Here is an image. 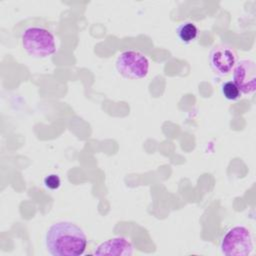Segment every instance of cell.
<instances>
[{
	"label": "cell",
	"instance_id": "cell-1",
	"mask_svg": "<svg viewBox=\"0 0 256 256\" xmlns=\"http://www.w3.org/2000/svg\"><path fill=\"white\" fill-rule=\"evenodd\" d=\"M45 245L52 256H80L87 247V237L75 223L60 221L47 229Z\"/></svg>",
	"mask_w": 256,
	"mask_h": 256
},
{
	"label": "cell",
	"instance_id": "cell-2",
	"mask_svg": "<svg viewBox=\"0 0 256 256\" xmlns=\"http://www.w3.org/2000/svg\"><path fill=\"white\" fill-rule=\"evenodd\" d=\"M25 52L36 58H45L56 52V39L51 31L40 26L27 27L21 35Z\"/></svg>",
	"mask_w": 256,
	"mask_h": 256
},
{
	"label": "cell",
	"instance_id": "cell-3",
	"mask_svg": "<svg viewBox=\"0 0 256 256\" xmlns=\"http://www.w3.org/2000/svg\"><path fill=\"white\" fill-rule=\"evenodd\" d=\"M253 248L252 233L243 225L231 227L220 242L221 252L226 256H247L252 253Z\"/></svg>",
	"mask_w": 256,
	"mask_h": 256
},
{
	"label": "cell",
	"instance_id": "cell-4",
	"mask_svg": "<svg viewBox=\"0 0 256 256\" xmlns=\"http://www.w3.org/2000/svg\"><path fill=\"white\" fill-rule=\"evenodd\" d=\"M115 64L119 74L131 80L144 78L149 72V60L138 50L129 49L121 52Z\"/></svg>",
	"mask_w": 256,
	"mask_h": 256
},
{
	"label": "cell",
	"instance_id": "cell-5",
	"mask_svg": "<svg viewBox=\"0 0 256 256\" xmlns=\"http://www.w3.org/2000/svg\"><path fill=\"white\" fill-rule=\"evenodd\" d=\"M233 82L243 94L256 90V64L251 59H240L233 68Z\"/></svg>",
	"mask_w": 256,
	"mask_h": 256
},
{
	"label": "cell",
	"instance_id": "cell-6",
	"mask_svg": "<svg viewBox=\"0 0 256 256\" xmlns=\"http://www.w3.org/2000/svg\"><path fill=\"white\" fill-rule=\"evenodd\" d=\"M237 61L236 50L227 44L216 45L209 54V62L212 69L222 76L232 72Z\"/></svg>",
	"mask_w": 256,
	"mask_h": 256
},
{
	"label": "cell",
	"instance_id": "cell-7",
	"mask_svg": "<svg viewBox=\"0 0 256 256\" xmlns=\"http://www.w3.org/2000/svg\"><path fill=\"white\" fill-rule=\"evenodd\" d=\"M94 255L130 256L133 254V244L126 237H114L101 242L93 251Z\"/></svg>",
	"mask_w": 256,
	"mask_h": 256
},
{
	"label": "cell",
	"instance_id": "cell-8",
	"mask_svg": "<svg viewBox=\"0 0 256 256\" xmlns=\"http://www.w3.org/2000/svg\"><path fill=\"white\" fill-rule=\"evenodd\" d=\"M176 34L180 42L184 44H189L196 40L199 34V29L195 23L191 21H185L177 27Z\"/></svg>",
	"mask_w": 256,
	"mask_h": 256
},
{
	"label": "cell",
	"instance_id": "cell-9",
	"mask_svg": "<svg viewBox=\"0 0 256 256\" xmlns=\"http://www.w3.org/2000/svg\"><path fill=\"white\" fill-rule=\"evenodd\" d=\"M221 92L223 96L230 101L237 100L241 96V92L239 88L235 85L233 81H226L221 86Z\"/></svg>",
	"mask_w": 256,
	"mask_h": 256
},
{
	"label": "cell",
	"instance_id": "cell-10",
	"mask_svg": "<svg viewBox=\"0 0 256 256\" xmlns=\"http://www.w3.org/2000/svg\"><path fill=\"white\" fill-rule=\"evenodd\" d=\"M44 185L50 190H56L61 185V179L57 174H49L44 178Z\"/></svg>",
	"mask_w": 256,
	"mask_h": 256
}]
</instances>
